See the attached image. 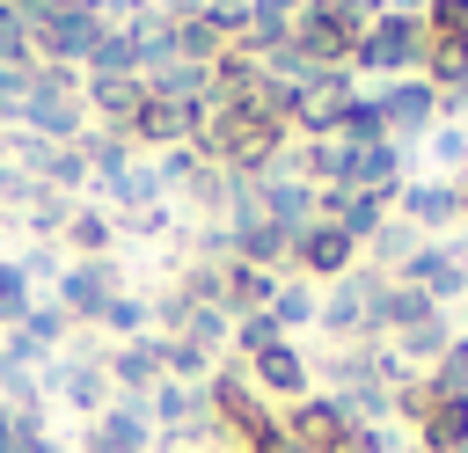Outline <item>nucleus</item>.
Returning a JSON list of instances; mask_svg holds the SVG:
<instances>
[{
  "instance_id": "nucleus-29",
  "label": "nucleus",
  "mask_w": 468,
  "mask_h": 453,
  "mask_svg": "<svg viewBox=\"0 0 468 453\" xmlns=\"http://www.w3.org/2000/svg\"><path fill=\"white\" fill-rule=\"evenodd\" d=\"M329 453H388V431H380V424H351Z\"/></svg>"
},
{
  "instance_id": "nucleus-17",
  "label": "nucleus",
  "mask_w": 468,
  "mask_h": 453,
  "mask_svg": "<svg viewBox=\"0 0 468 453\" xmlns=\"http://www.w3.org/2000/svg\"><path fill=\"white\" fill-rule=\"evenodd\" d=\"M395 205H402V226H446L453 219V183H402Z\"/></svg>"
},
{
  "instance_id": "nucleus-2",
  "label": "nucleus",
  "mask_w": 468,
  "mask_h": 453,
  "mask_svg": "<svg viewBox=\"0 0 468 453\" xmlns=\"http://www.w3.org/2000/svg\"><path fill=\"white\" fill-rule=\"evenodd\" d=\"M110 300H117V270H110V256H73V263H66V278H58V314L95 329Z\"/></svg>"
},
{
  "instance_id": "nucleus-20",
  "label": "nucleus",
  "mask_w": 468,
  "mask_h": 453,
  "mask_svg": "<svg viewBox=\"0 0 468 453\" xmlns=\"http://www.w3.org/2000/svg\"><path fill=\"white\" fill-rule=\"evenodd\" d=\"M314 307H322V300H314V292H307V285H278V292H271V307H263V314H271V321H278V329H307V321H314Z\"/></svg>"
},
{
  "instance_id": "nucleus-5",
  "label": "nucleus",
  "mask_w": 468,
  "mask_h": 453,
  "mask_svg": "<svg viewBox=\"0 0 468 453\" xmlns=\"http://www.w3.org/2000/svg\"><path fill=\"white\" fill-rule=\"evenodd\" d=\"M278 431H285V446H292V453H329V446L351 431V416H344V402H336V395H307V402H292V409H285V424H278Z\"/></svg>"
},
{
  "instance_id": "nucleus-7",
  "label": "nucleus",
  "mask_w": 468,
  "mask_h": 453,
  "mask_svg": "<svg viewBox=\"0 0 468 453\" xmlns=\"http://www.w3.org/2000/svg\"><path fill=\"white\" fill-rule=\"evenodd\" d=\"M373 285H380V270H366V278H336V292L314 307V321H322L329 336H358V343H373Z\"/></svg>"
},
{
  "instance_id": "nucleus-6",
  "label": "nucleus",
  "mask_w": 468,
  "mask_h": 453,
  "mask_svg": "<svg viewBox=\"0 0 468 453\" xmlns=\"http://www.w3.org/2000/svg\"><path fill=\"white\" fill-rule=\"evenodd\" d=\"M351 73H322V80H307L300 88V102H292V132H307V139H336V124H344V110H351Z\"/></svg>"
},
{
  "instance_id": "nucleus-10",
  "label": "nucleus",
  "mask_w": 468,
  "mask_h": 453,
  "mask_svg": "<svg viewBox=\"0 0 468 453\" xmlns=\"http://www.w3.org/2000/svg\"><path fill=\"white\" fill-rule=\"evenodd\" d=\"M241 373H249V387H256V395H278V402H307V395H314V373H307V358H300L292 343L256 351Z\"/></svg>"
},
{
  "instance_id": "nucleus-33",
  "label": "nucleus",
  "mask_w": 468,
  "mask_h": 453,
  "mask_svg": "<svg viewBox=\"0 0 468 453\" xmlns=\"http://www.w3.org/2000/svg\"><path fill=\"white\" fill-rule=\"evenodd\" d=\"M461 453H468V446H461Z\"/></svg>"
},
{
  "instance_id": "nucleus-19",
  "label": "nucleus",
  "mask_w": 468,
  "mask_h": 453,
  "mask_svg": "<svg viewBox=\"0 0 468 453\" xmlns=\"http://www.w3.org/2000/svg\"><path fill=\"white\" fill-rule=\"evenodd\" d=\"M424 387H431V395H468V336H453V343L424 365Z\"/></svg>"
},
{
  "instance_id": "nucleus-14",
  "label": "nucleus",
  "mask_w": 468,
  "mask_h": 453,
  "mask_svg": "<svg viewBox=\"0 0 468 453\" xmlns=\"http://www.w3.org/2000/svg\"><path fill=\"white\" fill-rule=\"evenodd\" d=\"M468 446V395H431L417 416V453H461Z\"/></svg>"
},
{
  "instance_id": "nucleus-32",
  "label": "nucleus",
  "mask_w": 468,
  "mask_h": 453,
  "mask_svg": "<svg viewBox=\"0 0 468 453\" xmlns=\"http://www.w3.org/2000/svg\"><path fill=\"white\" fill-rule=\"evenodd\" d=\"M0 124H7V110H0Z\"/></svg>"
},
{
  "instance_id": "nucleus-22",
  "label": "nucleus",
  "mask_w": 468,
  "mask_h": 453,
  "mask_svg": "<svg viewBox=\"0 0 468 453\" xmlns=\"http://www.w3.org/2000/svg\"><path fill=\"white\" fill-rule=\"evenodd\" d=\"M29 307H37V300H29V270H22V263H0V321L22 329Z\"/></svg>"
},
{
  "instance_id": "nucleus-8",
  "label": "nucleus",
  "mask_w": 468,
  "mask_h": 453,
  "mask_svg": "<svg viewBox=\"0 0 468 453\" xmlns=\"http://www.w3.org/2000/svg\"><path fill=\"white\" fill-rule=\"evenodd\" d=\"M292 263H300L307 278H351V263H358V241H351L344 226L314 219V226H300V234H292Z\"/></svg>"
},
{
  "instance_id": "nucleus-23",
  "label": "nucleus",
  "mask_w": 468,
  "mask_h": 453,
  "mask_svg": "<svg viewBox=\"0 0 468 453\" xmlns=\"http://www.w3.org/2000/svg\"><path fill=\"white\" fill-rule=\"evenodd\" d=\"M271 343H285V329H278L271 314H241V321H234V351H241V365H249L256 351H271Z\"/></svg>"
},
{
  "instance_id": "nucleus-1",
  "label": "nucleus",
  "mask_w": 468,
  "mask_h": 453,
  "mask_svg": "<svg viewBox=\"0 0 468 453\" xmlns=\"http://www.w3.org/2000/svg\"><path fill=\"white\" fill-rule=\"evenodd\" d=\"M424 66V15L417 7H388L380 22L358 29L351 44V73H380V80H402Z\"/></svg>"
},
{
  "instance_id": "nucleus-15",
  "label": "nucleus",
  "mask_w": 468,
  "mask_h": 453,
  "mask_svg": "<svg viewBox=\"0 0 468 453\" xmlns=\"http://www.w3.org/2000/svg\"><path fill=\"white\" fill-rule=\"evenodd\" d=\"M58 387H66V402H73V409H80L88 424H95V416H102V409L117 402V387H110L102 358H88V365H80V358H73V365H58Z\"/></svg>"
},
{
  "instance_id": "nucleus-30",
  "label": "nucleus",
  "mask_w": 468,
  "mask_h": 453,
  "mask_svg": "<svg viewBox=\"0 0 468 453\" xmlns=\"http://www.w3.org/2000/svg\"><path fill=\"white\" fill-rule=\"evenodd\" d=\"M453 219H468V168H461V183H453Z\"/></svg>"
},
{
  "instance_id": "nucleus-13",
  "label": "nucleus",
  "mask_w": 468,
  "mask_h": 453,
  "mask_svg": "<svg viewBox=\"0 0 468 453\" xmlns=\"http://www.w3.org/2000/svg\"><path fill=\"white\" fill-rule=\"evenodd\" d=\"M402 285H417V292H431V300H453V292L468 285V263H461V248H410Z\"/></svg>"
},
{
  "instance_id": "nucleus-16",
  "label": "nucleus",
  "mask_w": 468,
  "mask_h": 453,
  "mask_svg": "<svg viewBox=\"0 0 468 453\" xmlns=\"http://www.w3.org/2000/svg\"><path fill=\"white\" fill-rule=\"evenodd\" d=\"M66 248L73 256H110V241H117V219L102 212V205H66Z\"/></svg>"
},
{
  "instance_id": "nucleus-11",
  "label": "nucleus",
  "mask_w": 468,
  "mask_h": 453,
  "mask_svg": "<svg viewBox=\"0 0 468 453\" xmlns=\"http://www.w3.org/2000/svg\"><path fill=\"white\" fill-rule=\"evenodd\" d=\"M102 373H110V387L117 395H154L161 387V336H132V343H117V351H102Z\"/></svg>"
},
{
  "instance_id": "nucleus-18",
  "label": "nucleus",
  "mask_w": 468,
  "mask_h": 453,
  "mask_svg": "<svg viewBox=\"0 0 468 453\" xmlns=\"http://www.w3.org/2000/svg\"><path fill=\"white\" fill-rule=\"evenodd\" d=\"M336 139H344V146H380V139H388V110H380V95H351Z\"/></svg>"
},
{
  "instance_id": "nucleus-25",
  "label": "nucleus",
  "mask_w": 468,
  "mask_h": 453,
  "mask_svg": "<svg viewBox=\"0 0 468 453\" xmlns=\"http://www.w3.org/2000/svg\"><path fill=\"white\" fill-rule=\"evenodd\" d=\"M307 7H322L329 22H344V29H366V22H380L395 0H307Z\"/></svg>"
},
{
  "instance_id": "nucleus-28",
  "label": "nucleus",
  "mask_w": 468,
  "mask_h": 453,
  "mask_svg": "<svg viewBox=\"0 0 468 453\" xmlns=\"http://www.w3.org/2000/svg\"><path fill=\"white\" fill-rule=\"evenodd\" d=\"M431 153H439L446 168H468V132H461V124H446V132L431 124Z\"/></svg>"
},
{
  "instance_id": "nucleus-3",
  "label": "nucleus",
  "mask_w": 468,
  "mask_h": 453,
  "mask_svg": "<svg viewBox=\"0 0 468 453\" xmlns=\"http://www.w3.org/2000/svg\"><path fill=\"white\" fill-rule=\"evenodd\" d=\"M351 44H358V29L329 22L322 7H300V15H292V51H300L314 73H351Z\"/></svg>"
},
{
  "instance_id": "nucleus-21",
  "label": "nucleus",
  "mask_w": 468,
  "mask_h": 453,
  "mask_svg": "<svg viewBox=\"0 0 468 453\" xmlns=\"http://www.w3.org/2000/svg\"><path fill=\"white\" fill-rule=\"evenodd\" d=\"M146 321H154V307H146V300H132V292H117V300L102 307V321H95V329H110V336H124V343H132V336H146Z\"/></svg>"
},
{
  "instance_id": "nucleus-12",
  "label": "nucleus",
  "mask_w": 468,
  "mask_h": 453,
  "mask_svg": "<svg viewBox=\"0 0 468 453\" xmlns=\"http://www.w3.org/2000/svg\"><path fill=\"white\" fill-rule=\"evenodd\" d=\"M271 292H278V270H256V263H234V256H227V270H219V314H227V321L263 314Z\"/></svg>"
},
{
  "instance_id": "nucleus-27",
  "label": "nucleus",
  "mask_w": 468,
  "mask_h": 453,
  "mask_svg": "<svg viewBox=\"0 0 468 453\" xmlns=\"http://www.w3.org/2000/svg\"><path fill=\"white\" fill-rule=\"evenodd\" d=\"M410 248H417L410 226H380V234H373V263H410Z\"/></svg>"
},
{
  "instance_id": "nucleus-9",
  "label": "nucleus",
  "mask_w": 468,
  "mask_h": 453,
  "mask_svg": "<svg viewBox=\"0 0 468 453\" xmlns=\"http://www.w3.org/2000/svg\"><path fill=\"white\" fill-rule=\"evenodd\" d=\"M424 321H439V300H431V292H417V285H402V278H380V285H373V336H410V329H424Z\"/></svg>"
},
{
  "instance_id": "nucleus-26",
  "label": "nucleus",
  "mask_w": 468,
  "mask_h": 453,
  "mask_svg": "<svg viewBox=\"0 0 468 453\" xmlns=\"http://www.w3.org/2000/svg\"><path fill=\"white\" fill-rule=\"evenodd\" d=\"M446 343H453V336H446V314H439V321H424V329H410V336H402V351H410V358H424V365H431V358H439V351H446Z\"/></svg>"
},
{
  "instance_id": "nucleus-4",
  "label": "nucleus",
  "mask_w": 468,
  "mask_h": 453,
  "mask_svg": "<svg viewBox=\"0 0 468 453\" xmlns=\"http://www.w3.org/2000/svg\"><path fill=\"white\" fill-rule=\"evenodd\" d=\"M380 110H388V139L402 146V139H417V132L439 124V88H431L424 73H402V80L380 88Z\"/></svg>"
},
{
  "instance_id": "nucleus-31",
  "label": "nucleus",
  "mask_w": 468,
  "mask_h": 453,
  "mask_svg": "<svg viewBox=\"0 0 468 453\" xmlns=\"http://www.w3.org/2000/svg\"><path fill=\"white\" fill-rule=\"evenodd\" d=\"M0 7H22V15H29V7H37V0H0Z\"/></svg>"
},
{
  "instance_id": "nucleus-24",
  "label": "nucleus",
  "mask_w": 468,
  "mask_h": 453,
  "mask_svg": "<svg viewBox=\"0 0 468 453\" xmlns=\"http://www.w3.org/2000/svg\"><path fill=\"white\" fill-rule=\"evenodd\" d=\"M37 438H44L37 409H7V402H0V453H29Z\"/></svg>"
}]
</instances>
